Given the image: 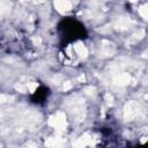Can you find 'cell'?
Segmentation results:
<instances>
[{
    "mask_svg": "<svg viewBox=\"0 0 148 148\" xmlns=\"http://www.w3.org/2000/svg\"><path fill=\"white\" fill-rule=\"evenodd\" d=\"M57 30L59 34L61 47L73 42L88 38V30L84 27V24L72 16L62 17L57 24Z\"/></svg>",
    "mask_w": 148,
    "mask_h": 148,
    "instance_id": "1",
    "label": "cell"
},
{
    "mask_svg": "<svg viewBox=\"0 0 148 148\" xmlns=\"http://www.w3.org/2000/svg\"><path fill=\"white\" fill-rule=\"evenodd\" d=\"M50 94H51V91H50V88H49V87H46V86H39V87L31 94L30 101H31V103H34V104L43 105V104L47 101Z\"/></svg>",
    "mask_w": 148,
    "mask_h": 148,
    "instance_id": "2",
    "label": "cell"
},
{
    "mask_svg": "<svg viewBox=\"0 0 148 148\" xmlns=\"http://www.w3.org/2000/svg\"><path fill=\"white\" fill-rule=\"evenodd\" d=\"M136 148H146V145H138Z\"/></svg>",
    "mask_w": 148,
    "mask_h": 148,
    "instance_id": "3",
    "label": "cell"
}]
</instances>
